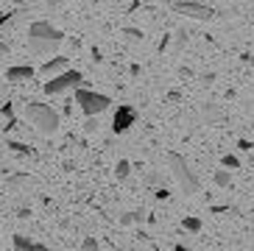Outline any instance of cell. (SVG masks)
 I'll list each match as a JSON object with an SVG mask.
<instances>
[{"mask_svg": "<svg viewBox=\"0 0 254 251\" xmlns=\"http://www.w3.org/2000/svg\"><path fill=\"white\" fill-rule=\"evenodd\" d=\"M62 42H64V34H62L59 28H53L51 22H45V20L34 22L28 28V48L34 53H39V56H48V53L56 51Z\"/></svg>", "mask_w": 254, "mask_h": 251, "instance_id": "obj_1", "label": "cell"}, {"mask_svg": "<svg viewBox=\"0 0 254 251\" xmlns=\"http://www.w3.org/2000/svg\"><path fill=\"white\" fill-rule=\"evenodd\" d=\"M25 120H28L39 134H56L59 131V112L51 109L48 104H37V101H25L23 109Z\"/></svg>", "mask_w": 254, "mask_h": 251, "instance_id": "obj_2", "label": "cell"}, {"mask_svg": "<svg viewBox=\"0 0 254 251\" xmlns=\"http://www.w3.org/2000/svg\"><path fill=\"white\" fill-rule=\"evenodd\" d=\"M168 165H171L173 179H176V182H179V187L185 190V195H195V192L201 190V185H198L195 173L190 170V165L185 162V156H182V154L171 151V154H168Z\"/></svg>", "mask_w": 254, "mask_h": 251, "instance_id": "obj_3", "label": "cell"}, {"mask_svg": "<svg viewBox=\"0 0 254 251\" xmlns=\"http://www.w3.org/2000/svg\"><path fill=\"white\" fill-rule=\"evenodd\" d=\"M75 104H78V109H81L87 118H95V115L109 109L112 101H109V95H104V92H92V89L78 87L75 89Z\"/></svg>", "mask_w": 254, "mask_h": 251, "instance_id": "obj_4", "label": "cell"}, {"mask_svg": "<svg viewBox=\"0 0 254 251\" xmlns=\"http://www.w3.org/2000/svg\"><path fill=\"white\" fill-rule=\"evenodd\" d=\"M81 84H84V75L78 70H64V73L53 75L45 84V92L48 95H59V92H67V89H78Z\"/></svg>", "mask_w": 254, "mask_h": 251, "instance_id": "obj_5", "label": "cell"}, {"mask_svg": "<svg viewBox=\"0 0 254 251\" xmlns=\"http://www.w3.org/2000/svg\"><path fill=\"white\" fill-rule=\"evenodd\" d=\"M173 11H179V14L190 17V20H215V8L204 6V3H195V0H179V3H173Z\"/></svg>", "mask_w": 254, "mask_h": 251, "instance_id": "obj_6", "label": "cell"}, {"mask_svg": "<svg viewBox=\"0 0 254 251\" xmlns=\"http://www.w3.org/2000/svg\"><path fill=\"white\" fill-rule=\"evenodd\" d=\"M137 120V112L131 109V106H118V115H115V120H112V128H115V134H123L128 128V126Z\"/></svg>", "mask_w": 254, "mask_h": 251, "instance_id": "obj_7", "label": "cell"}, {"mask_svg": "<svg viewBox=\"0 0 254 251\" xmlns=\"http://www.w3.org/2000/svg\"><path fill=\"white\" fill-rule=\"evenodd\" d=\"M34 73H37V70H34L31 64H14V67H8V70H6V81H14V84L31 81Z\"/></svg>", "mask_w": 254, "mask_h": 251, "instance_id": "obj_8", "label": "cell"}, {"mask_svg": "<svg viewBox=\"0 0 254 251\" xmlns=\"http://www.w3.org/2000/svg\"><path fill=\"white\" fill-rule=\"evenodd\" d=\"M67 70V56H53V59H48L45 64L39 67V73L42 75H59V73H64Z\"/></svg>", "mask_w": 254, "mask_h": 251, "instance_id": "obj_9", "label": "cell"}, {"mask_svg": "<svg viewBox=\"0 0 254 251\" xmlns=\"http://www.w3.org/2000/svg\"><path fill=\"white\" fill-rule=\"evenodd\" d=\"M14 251H51V249H48V246H42V243L28 240L25 235H14Z\"/></svg>", "mask_w": 254, "mask_h": 251, "instance_id": "obj_10", "label": "cell"}, {"mask_svg": "<svg viewBox=\"0 0 254 251\" xmlns=\"http://www.w3.org/2000/svg\"><path fill=\"white\" fill-rule=\"evenodd\" d=\"M215 185L218 187H229L232 185V176L226 173V170H218V173H215Z\"/></svg>", "mask_w": 254, "mask_h": 251, "instance_id": "obj_11", "label": "cell"}, {"mask_svg": "<svg viewBox=\"0 0 254 251\" xmlns=\"http://www.w3.org/2000/svg\"><path fill=\"white\" fill-rule=\"evenodd\" d=\"M81 251H101V246H98V240H95V237H84Z\"/></svg>", "mask_w": 254, "mask_h": 251, "instance_id": "obj_12", "label": "cell"}, {"mask_svg": "<svg viewBox=\"0 0 254 251\" xmlns=\"http://www.w3.org/2000/svg\"><path fill=\"white\" fill-rule=\"evenodd\" d=\"M6 148H11V151H17V154H31V148L23 145V142H14V140H8Z\"/></svg>", "mask_w": 254, "mask_h": 251, "instance_id": "obj_13", "label": "cell"}, {"mask_svg": "<svg viewBox=\"0 0 254 251\" xmlns=\"http://www.w3.org/2000/svg\"><path fill=\"white\" fill-rule=\"evenodd\" d=\"M128 168H131V165H128V159H120V162H118V179H126L128 173H131Z\"/></svg>", "mask_w": 254, "mask_h": 251, "instance_id": "obj_14", "label": "cell"}, {"mask_svg": "<svg viewBox=\"0 0 254 251\" xmlns=\"http://www.w3.org/2000/svg\"><path fill=\"white\" fill-rule=\"evenodd\" d=\"M185 229L198 232V229H201V221H198V218H185Z\"/></svg>", "mask_w": 254, "mask_h": 251, "instance_id": "obj_15", "label": "cell"}, {"mask_svg": "<svg viewBox=\"0 0 254 251\" xmlns=\"http://www.w3.org/2000/svg\"><path fill=\"white\" fill-rule=\"evenodd\" d=\"M221 162H224V168H238V165H240V162H238V156H232V154H226Z\"/></svg>", "mask_w": 254, "mask_h": 251, "instance_id": "obj_16", "label": "cell"}, {"mask_svg": "<svg viewBox=\"0 0 254 251\" xmlns=\"http://www.w3.org/2000/svg\"><path fill=\"white\" fill-rule=\"evenodd\" d=\"M45 6L48 8H59V6H64V0H45Z\"/></svg>", "mask_w": 254, "mask_h": 251, "instance_id": "obj_17", "label": "cell"}, {"mask_svg": "<svg viewBox=\"0 0 254 251\" xmlns=\"http://www.w3.org/2000/svg\"><path fill=\"white\" fill-rule=\"evenodd\" d=\"M6 22H8V14H3V11H0V28H3Z\"/></svg>", "mask_w": 254, "mask_h": 251, "instance_id": "obj_18", "label": "cell"}, {"mask_svg": "<svg viewBox=\"0 0 254 251\" xmlns=\"http://www.w3.org/2000/svg\"><path fill=\"white\" fill-rule=\"evenodd\" d=\"M173 251H190V249H185V246H176V249H173Z\"/></svg>", "mask_w": 254, "mask_h": 251, "instance_id": "obj_19", "label": "cell"}, {"mask_svg": "<svg viewBox=\"0 0 254 251\" xmlns=\"http://www.w3.org/2000/svg\"><path fill=\"white\" fill-rule=\"evenodd\" d=\"M252 128H254V123H252Z\"/></svg>", "mask_w": 254, "mask_h": 251, "instance_id": "obj_20", "label": "cell"}]
</instances>
